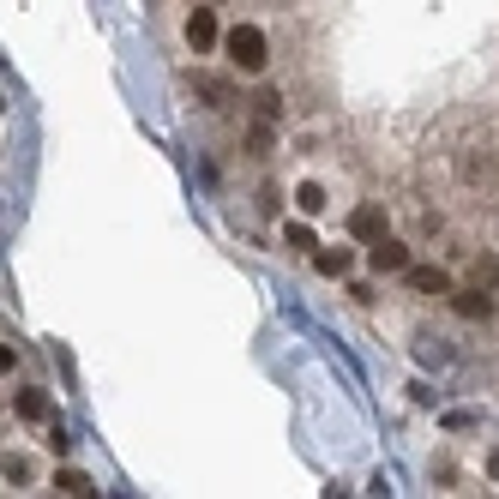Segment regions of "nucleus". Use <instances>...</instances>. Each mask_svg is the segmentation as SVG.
Wrapping results in <instances>:
<instances>
[{"label":"nucleus","mask_w":499,"mask_h":499,"mask_svg":"<svg viewBox=\"0 0 499 499\" xmlns=\"http://www.w3.org/2000/svg\"><path fill=\"white\" fill-rule=\"evenodd\" d=\"M223 48H228V60H235L241 72H265V30L259 25H235L223 37Z\"/></svg>","instance_id":"f257e3e1"},{"label":"nucleus","mask_w":499,"mask_h":499,"mask_svg":"<svg viewBox=\"0 0 499 499\" xmlns=\"http://www.w3.org/2000/svg\"><path fill=\"white\" fill-rule=\"evenodd\" d=\"M367 265H373L379 277L409 271V247H403V241H391V235H379V241H373V253H367Z\"/></svg>","instance_id":"f03ea898"},{"label":"nucleus","mask_w":499,"mask_h":499,"mask_svg":"<svg viewBox=\"0 0 499 499\" xmlns=\"http://www.w3.org/2000/svg\"><path fill=\"white\" fill-rule=\"evenodd\" d=\"M349 235H356V241H379V235H386V211H379V205H356V211H349Z\"/></svg>","instance_id":"7ed1b4c3"},{"label":"nucleus","mask_w":499,"mask_h":499,"mask_svg":"<svg viewBox=\"0 0 499 499\" xmlns=\"http://www.w3.org/2000/svg\"><path fill=\"white\" fill-rule=\"evenodd\" d=\"M186 43H193V48H211V43H217V18H211V6H193V13H186Z\"/></svg>","instance_id":"20e7f679"},{"label":"nucleus","mask_w":499,"mask_h":499,"mask_svg":"<svg viewBox=\"0 0 499 499\" xmlns=\"http://www.w3.org/2000/svg\"><path fill=\"white\" fill-rule=\"evenodd\" d=\"M409 289H415V295H451V277H445L440 265H415V271H409Z\"/></svg>","instance_id":"39448f33"},{"label":"nucleus","mask_w":499,"mask_h":499,"mask_svg":"<svg viewBox=\"0 0 499 499\" xmlns=\"http://www.w3.org/2000/svg\"><path fill=\"white\" fill-rule=\"evenodd\" d=\"M313 265H319L325 277H349V265H356V253H349V247H325V253H319Z\"/></svg>","instance_id":"423d86ee"},{"label":"nucleus","mask_w":499,"mask_h":499,"mask_svg":"<svg viewBox=\"0 0 499 499\" xmlns=\"http://www.w3.org/2000/svg\"><path fill=\"white\" fill-rule=\"evenodd\" d=\"M18 421H48V398H43V391H18Z\"/></svg>","instance_id":"0eeeda50"},{"label":"nucleus","mask_w":499,"mask_h":499,"mask_svg":"<svg viewBox=\"0 0 499 499\" xmlns=\"http://www.w3.org/2000/svg\"><path fill=\"white\" fill-rule=\"evenodd\" d=\"M295 205H301L307 217H313V211H325V186H319V181H301V186H295Z\"/></svg>","instance_id":"6e6552de"},{"label":"nucleus","mask_w":499,"mask_h":499,"mask_svg":"<svg viewBox=\"0 0 499 499\" xmlns=\"http://www.w3.org/2000/svg\"><path fill=\"white\" fill-rule=\"evenodd\" d=\"M55 487L79 499V494H90V475H85V470H60V475H55Z\"/></svg>","instance_id":"1a4fd4ad"},{"label":"nucleus","mask_w":499,"mask_h":499,"mask_svg":"<svg viewBox=\"0 0 499 499\" xmlns=\"http://www.w3.org/2000/svg\"><path fill=\"white\" fill-rule=\"evenodd\" d=\"M283 247L307 253V247H313V228H307V223H289V228H283Z\"/></svg>","instance_id":"9d476101"},{"label":"nucleus","mask_w":499,"mask_h":499,"mask_svg":"<svg viewBox=\"0 0 499 499\" xmlns=\"http://www.w3.org/2000/svg\"><path fill=\"white\" fill-rule=\"evenodd\" d=\"M457 313H463V319H482L487 313V295H482V289H475V295H457Z\"/></svg>","instance_id":"9b49d317"},{"label":"nucleus","mask_w":499,"mask_h":499,"mask_svg":"<svg viewBox=\"0 0 499 499\" xmlns=\"http://www.w3.org/2000/svg\"><path fill=\"white\" fill-rule=\"evenodd\" d=\"M487 475H494V482H499V451H487Z\"/></svg>","instance_id":"f8f14e48"},{"label":"nucleus","mask_w":499,"mask_h":499,"mask_svg":"<svg viewBox=\"0 0 499 499\" xmlns=\"http://www.w3.org/2000/svg\"><path fill=\"white\" fill-rule=\"evenodd\" d=\"M6 367H13V349H6V343H0V373H6Z\"/></svg>","instance_id":"ddd939ff"},{"label":"nucleus","mask_w":499,"mask_h":499,"mask_svg":"<svg viewBox=\"0 0 499 499\" xmlns=\"http://www.w3.org/2000/svg\"><path fill=\"white\" fill-rule=\"evenodd\" d=\"M0 109H6V97H0Z\"/></svg>","instance_id":"4468645a"}]
</instances>
